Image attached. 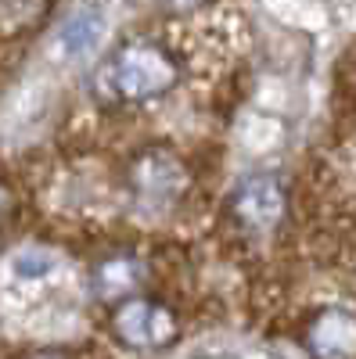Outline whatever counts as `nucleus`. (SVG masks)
I'll return each mask as SVG.
<instances>
[{
	"mask_svg": "<svg viewBox=\"0 0 356 359\" xmlns=\"http://www.w3.org/2000/svg\"><path fill=\"white\" fill-rule=\"evenodd\" d=\"M105 76L112 90L126 101H155L176 83V62L159 47V43H126L112 62L105 65Z\"/></svg>",
	"mask_w": 356,
	"mask_h": 359,
	"instance_id": "1",
	"label": "nucleus"
},
{
	"mask_svg": "<svg viewBox=\"0 0 356 359\" xmlns=\"http://www.w3.org/2000/svg\"><path fill=\"white\" fill-rule=\"evenodd\" d=\"M112 327H115L119 341L130 348H140V352L166 348L176 338V316L166 306L152 302V298H126V302H119Z\"/></svg>",
	"mask_w": 356,
	"mask_h": 359,
	"instance_id": "2",
	"label": "nucleus"
},
{
	"mask_svg": "<svg viewBox=\"0 0 356 359\" xmlns=\"http://www.w3.org/2000/svg\"><path fill=\"white\" fill-rule=\"evenodd\" d=\"M284 212V194L270 176L245 180L234 194V216L252 230H270Z\"/></svg>",
	"mask_w": 356,
	"mask_h": 359,
	"instance_id": "3",
	"label": "nucleus"
},
{
	"mask_svg": "<svg viewBox=\"0 0 356 359\" xmlns=\"http://www.w3.org/2000/svg\"><path fill=\"white\" fill-rule=\"evenodd\" d=\"M313 359H356V320L342 309L320 313L306 334Z\"/></svg>",
	"mask_w": 356,
	"mask_h": 359,
	"instance_id": "4",
	"label": "nucleus"
},
{
	"mask_svg": "<svg viewBox=\"0 0 356 359\" xmlns=\"http://www.w3.org/2000/svg\"><path fill=\"white\" fill-rule=\"evenodd\" d=\"M133 184L147 198H173L176 191H180V184H184V169H180V162L169 158L166 151H152V155H144L137 162Z\"/></svg>",
	"mask_w": 356,
	"mask_h": 359,
	"instance_id": "5",
	"label": "nucleus"
},
{
	"mask_svg": "<svg viewBox=\"0 0 356 359\" xmlns=\"http://www.w3.org/2000/svg\"><path fill=\"white\" fill-rule=\"evenodd\" d=\"M140 284V266L126 255H119V259H108L94 269V291L105 298V302H119V298H126L137 291Z\"/></svg>",
	"mask_w": 356,
	"mask_h": 359,
	"instance_id": "6",
	"label": "nucleus"
},
{
	"mask_svg": "<svg viewBox=\"0 0 356 359\" xmlns=\"http://www.w3.org/2000/svg\"><path fill=\"white\" fill-rule=\"evenodd\" d=\"M54 266V255H47L44 248H29V252H18L15 255V269L22 277H40Z\"/></svg>",
	"mask_w": 356,
	"mask_h": 359,
	"instance_id": "7",
	"label": "nucleus"
},
{
	"mask_svg": "<svg viewBox=\"0 0 356 359\" xmlns=\"http://www.w3.org/2000/svg\"><path fill=\"white\" fill-rule=\"evenodd\" d=\"M162 4H166L169 11H187V8H198V4H205V0H162Z\"/></svg>",
	"mask_w": 356,
	"mask_h": 359,
	"instance_id": "8",
	"label": "nucleus"
},
{
	"mask_svg": "<svg viewBox=\"0 0 356 359\" xmlns=\"http://www.w3.org/2000/svg\"><path fill=\"white\" fill-rule=\"evenodd\" d=\"M33 359H62V355H51V352H44V355H33Z\"/></svg>",
	"mask_w": 356,
	"mask_h": 359,
	"instance_id": "9",
	"label": "nucleus"
}]
</instances>
